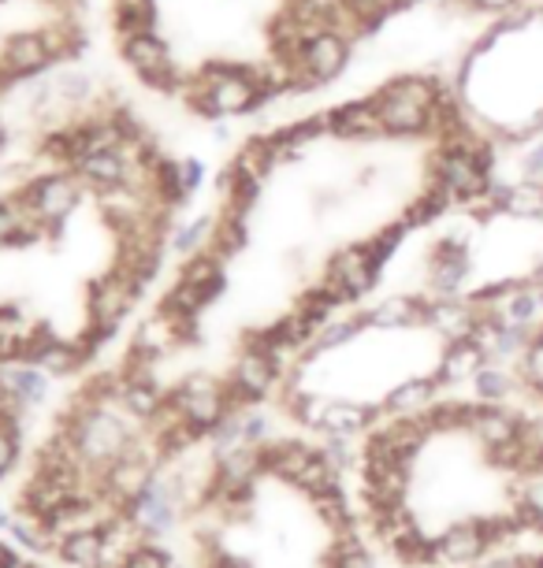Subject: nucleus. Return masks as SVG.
<instances>
[{"mask_svg": "<svg viewBox=\"0 0 543 568\" xmlns=\"http://www.w3.org/2000/svg\"><path fill=\"white\" fill-rule=\"evenodd\" d=\"M201 175L120 79L34 93L0 175V308H30L98 361L168 272Z\"/></svg>", "mask_w": 543, "mask_h": 568, "instance_id": "1", "label": "nucleus"}, {"mask_svg": "<svg viewBox=\"0 0 543 568\" xmlns=\"http://www.w3.org/2000/svg\"><path fill=\"white\" fill-rule=\"evenodd\" d=\"M104 41L101 0H0V104L71 79Z\"/></svg>", "mask_w": 543, "mask_h": 568, "instance_id": "2", "label": "nucleus"}, {"mask_svg": "<svg viewBox=\"0 0 543 568\" xmlns=\"http://www.w3.org/2000/svg\"><path fill=\"white\" fill-rule=\"evenodd\" d=\"M280 379H283V368L261 349H239L228 375H223V383H228V398L235 409L261 405L275 387H280Z\"/></svg>", "mask_w": 543, "mask_h": 568, "instance_id": "3", "label": "nucleus"}, {"mask_svg": "<svg viewBox=\"0 0 543 568\" xmlns=\"http://www.w3.org/2000/svg\"><path fill=\"white\" fill-rule=\"evenodd\" d=\"M316 283H328L343 302H361L365 294H372V286L380 283V267L372 264V256L365 250V242H350L324 261V272Z\"/></svg>", "mask_w": 543, "mask_h": 568, "instance_id": "4", "label": "nucleus"}, {"mask_svg": "<svg viewBox=\"0 0 543 568\" xmlns=\"http://www.w3.org/2000/svg\"><path fill=\"white\" fill-rule=\"evenodd\" d=\"M492 550V535H487V520H457L451 528L429 539V557L424 565L443 568H476L481 557Z\"/></svg>", "mask_w": 543, "mask_h": 568, "instance_id": "5", "label": "nucleus"}, {"mask_svg": "<svg viewBox=\"0 0 543 568\" xmlns=\"http://www.w3.org/2000/svg\"><path fill=\"white\" fill-rule=\"evenodd\" d=\"M525 424H529V416L506 409V405L473 402V413H470V420H465V435H470L476 446H484L492 457H499L503 449H510L525 435Z\"/></svg>", "mask_w": 543, "mask_h": 568, "instance_id": "6", "label": "nucleus"}, {"mask_svg": "<svg viewBox=\"0 0 543 568\" xmlns=\"http://www.w3.org/2000/svg\"><path fill=\"white\" fill-rule=\"evenodd\" d=\"M429 175H432V186L451 190L454 201H470V205L476 197H484L487 182H492L481 168L473 164V156L446 153V149H435V153H432Z\"/></svg>", "mask_w": 543, "mask_h": 568, "instance_id": "7", "label": "nucleus"}, {"mask_svg": "<svg viewBox=\"0 0 543 568\" xmlns=\"http://www.w3.org/2000/svg\"><path fill=\"white\" fill-rule=\"evenodd\" d=\"M372 104H376L383 134L413 138V134L435 131V109H424V104L402 101V98H395V93H388V90L372 93Z\"/></svg>", "mask_w": 543, "mask_h": 568, "instance_id": "8", "label": "nucleus"}, {"mask_svg": "<svg viewBox=\"0 0 543 568\" xmlns=\"http://www.w3.org/2000/svg\"><path fill=\"white\" fill-rule=\"evenodd\" d=\"M476 305L470 297H429L424 302V320L421 327H432L435 335H443L446 342L470 338L476 324Z\"/></svg>", "mask_w": 543, "mask_h": 568, "instance_id": "9", "label": "nucleus"}, {"mask_svg": "<svg viewBox=\"0 0 543 568\" xmlns=\"http://www.w3.org/2000/svg\"><path fill=\"white\" fill-rule=\"evenodd\" d=\"M328 131H332V138H339V142H369V138L383 134V126H380L376 104H372V98H365V101H346L328 112Z\"/></svg>", "mask_w": 543, "mask_h": 568, "instance_id": "10", "label": "nucleus"}, {"mask_svg": "<svg viewBox=\"0 0 543 568\" xmlns=\"http://www.w3.org/2000/svg\"><path fill=\"white\" fill-rule=\"evenodd\" d=\"M440 379L435 375H413V379L399 383V387H391L383 394V413L388 416H424L432 409L435 402H440Z\"/></svg>", "mask_w": 543, "mask_h": 568, "instance_id": "11", "label": "nucleus"}, {"mask_svg": "<svg viewBox=\"0 0 543 568\" xmlns=\"http://www.w3.org/2000/svg\"><path fill=\"white\" fill-rule=\"evenodd\" d=\"M484 364H492V353L484 346H476L473 338H457L446 346L440 368H435V379H440V387H457V383H465V379L473 383Z\"/></svg>", "mask_w": 543, "mask_h": 568, "instance_id": "12", "label": "nucleus"}, {"mask_svg": "<svg viewBox=\"0 0 543 568\" xmlns=\"http://www.w3.org/2000/svg\"><path fill=\"white\" fill-rule=\"evenodd\" d=\"M261 449H264V471L291 487L298 484V476L305 471L309 460L316 457V446L302 443V438H272Z\"/></svg>", "mask_w": 543, "mask_h": 568, "instance_id": "13", "label": "nucleus"}, {"mask_svg": "<svg viewBox=\"0 0 543 568\" xmlns=\"http://www.w3.org/2000/svg\"><path fill=\"white\" fill-rule=\"evenodd\" d=\"M424 320V297L395 294L383 297L380 305H372L365 313V324L376 331H402V327H418Z\"/></svg>", "mask_w": 543, "mask_h": 568, "instance_id": "14", "label": "nucleus"}, {"mask_svg": "<svg viewBox=\"0 0 543 568\" xmlns=\"http://www.w3.org/2000/svg\"><path fill=\"white\" fill-rule=\"evenodd\" d=\"M380 413H383V405H358V402H343V398H328L321 432L324 435H346V438H354V435L365 432V427L376 420Z\"/></svg>", "mask_w": 543, "mask_h": 568, "instance_id": "15", "label": "nucleus"}, {"mask_svg": "<svg viewBox=\"0 0 543 568\" xmlns=\"http://www.w3.org/2000/svg\"><path fill=\"white\" fill-rule=\"evenodd\" d=\"M57 557L71 568H101L104 565V535L101 528L68 531L57 539Z\"/></svg>", "mask_w": 543, "mask_h": 568, "instance_id": "16", "label": "nucleus"}, {"mask_svg": "<svg viewBox=\"0 0 543 568\" xmlns=\"http://www.w3.org/2000/svg\"><path fill=\"white\" fill-rule=\"evenodd\" d=\"M514 513L532 531H543V465L517 471L514 484Z\"/></svg>", "mask_w": 543, "mask_h": 568, "instance_id": "17", "label": "nucleus"}, {"mask_svg": "<svg viewBox=\"0 0 543 568\" xmlns=\"http://www.w3.org/2000/svg\"><path fill=\"white\" fill-rule=\"evenodd\" d=\"M365 327H369L365 324V313H358V316H335L332 324L321 327V335H316L313 346L302 353V361H316V357H324V353H335V349L350 346V342H354Z\"/></svg>", "mask_w": 543, "mask_h": 568, "instance_id": "18", "label": "nucleus"}, {"mask_svg": "<svg viewBox=\"0 0 543 568\" xmlns=\"http://www.w3.org/2000/svg\"><path fill=\"white\" fill-rule=\"evenodd\" d=\"M473 390H476V402L506 405L521 390V375H510L503 364H484V368L476 372V379H473Z\"/></svg>", "mask_w": 543, "mask_h": 568, "instance_id": "19", "label": "nucleus"}, {"mask_svg": "<svg viewBox=\"0 0 543 568\" xmlns=\"http://www.w3.org/2000/svg\"><path fill=\"white\" fill-rule=\"evenodd\" d=\"M30 101V98H27ZM27 101L23 104H0V175L8 171V164L19 153V142H23L27 131Z\"/></svg>", "mask_w": 543, "mask_h": 568, "instance_id": "20", "label": "nucleus"}, {"mask_svg": "<svg viewBox=\"0 0 543 568\" xmlns=\"http://www.w3.org/2000/svg\"><path fill=\"white\" fill-rule=\"evenodd\" d=\"M328 568H380V561L372 557L369 546L361 542V535H354V528H346V531H335Z\"/></svg>", "mask_w": 543, "mask_h": 568, "instance_id": "21", "label": "nucleus"}, {"mask_svg": "<svg viewBox=\"0 0 543 568\" xmlns=\"http://www.w3.org/2000/svg\"><path fill=\"white\" fill-rule=\"evenodd\" d=\"M451 205H454V194L451 190H443V186H429L424 194L413 201L410 205V212H406V227H421V223H432V220H440L443 212H451Z\"/></svg>", "mask_w": 543, "mask_h": 568, "instance_id": "22", "label": "nucleus"}, {"mask_svg": "<svg viewBox=\"0 0 543 568\" xmlns=\"http://www.w3.org/2000/svg\"><path fill=\"white\" fill-rule=\"evenodd\" d=\"M16 535V542H23V550L30 554H46V550H57V539L46 531V524H41L34 513H23L19 509L12 517V528H8Z\"/></svg>", "mask_w": 543, "mask_h": 568, "instance_id": "23", "label": "nucleus"}, {"mask_svg": "<svg viewBox=\"0 0 543 568\" xmlns=\"http://www.w3.org/2000/svg\"><path fill=\"white\" fill-rule=\"evenodd\" d=\"M506 216L514 220H543V182H517L506 197Z\"/></svg>", "mask_w": 543, "mask_h": 568, "instance_id": "24", "label": "nucleus"}, {"mask_svg": "<svg viewBox=\"0 0 543 568\" xmlns=\"http://www.w3.org/2000/svg\"><path fill=\"white\" fill-rule=\"evenodd\" d=\"M532 335H536V331H532V327L503 324V327H499L495 342H492V364H503V361H521V357H525V349L532 346Z\"/></svg>", "mask_w": 543, "mask_h": 568, "instance_id": "25", "label": "nucleus"}, {"mask_svg": "<svg viewBox=\"0 0 543 568\" xmlns=\"http://www.w3.org/2000/svg\"><path fill=\"white\" fill-rule=\"evenodd\" d=\"M540 305H543V297L532 291V286L525 283L521 286V291H514L503 302V308H499V313H503V320L506 324H517V327H532V320L540 316Z\"/></svg>", "mask_w": 543, "mask_h": 568, "instance_id": "26", "label": "nucleus"}, {"mask_svg": "<svg viewBox=\"0 0 543 568\" xmlns=\"http://www.w3.org/2000/svg\"><path fill=\"white\" fill-rule=\"evenodd\" d=\"M406 223H391V227H383L380 234H372V239L365 242V250H369V256H372V264L380 267L383 272V264L391 261V256H395V250L402 245V239H406Z\"/></svg>", "mask_w": 543, "mask_h": 568, "instance_id": "27", "label": "nucleus"}, {"mask_svg": "<svg viewBox=\"0 0 543 568\" xmlns=\"http://www.w3.org/2000/svg\"><path fill=\"white\" fill-rule=\"evenodd\" d=\"M521 383L543 398V327H536V335H532V346L525 349V357H521Z\"/></svg>", "mask_w": 543, "mask_h": 568, "instance_id": "28", "label": "nucleus"}, {"mask_svg": "<svg viewBox=\"0 0 543 568\" xmlns=\"http://www.w3.org/2000/svg\"><path fill=\"white\" fill-rule=\"evenodd\" d=\"M242 443H250V446L272 443V416H269V413H261L258 405L242 409Z\"/></svg>", "mask_w": 543, "mask_h": 568, "instance_id": "29", "label": "nucleus"}, {"mask_svg": "<svg viewBox=\"0 0 543 568\" xmlns=\"http://www.w3.org/2000/svg\"><path fill=\"white\" fill-rule=\"evenodd\" d=\"M123 568H175V557L168 554L157 539H149V542L138 546L131 557H127Z\"/></svg>", "mask_w": 543, "mask_h": 568, "instance_id": "30", "label": "nucleus"}, {"mask_svg": "<svg viewBox=\"0 0 543 568\" xmlns=\"http://www.w3.org/2000/svg\"><path fill=\"white\" fill-rule=\"evenodd\" d=\"M321 454L332 460V465L339 471H350L358 465V454H354V446H350V438L346 435H324V443H321Z\"/></svg>", "mask_w": 543, "mask_h": 568, "instance_id": "31", "label": "nucleus"}, {"mask_svg": "<svg viewBox=\"0 0 543 568\" xmlns=\"http://www.w3.org/2000/svg\"><path fill=\"white\" fill-rule=\"evenodd\" d=\"M16 460H19V438L0 435V479H4L8 471L16 468Z\"/></svg>", "mask_w": 543, "mask_h": 568, "instance_id": "32", "label": "nucleus"}, {"mask_svg": "<svg viewBox=\"0 0 543 568\" xmlns=\"http://www.w3.org/2000/svg\"><path fill=\"white\" fill-rule=\"evenodd\" d=\"M521 171H525V179H532V182L543 179V145H532L529 149V156L521 160Z\"/></svg>", "mask_w": 543, "mask_h": 568, "instance_id": "33", "label": "nucleus"}, {"mask_svg": "<svg viewBox=\"0 0 543 568\" xmlns=\"http://www.w3.org/2000/svg\"><path fill=\"white\" fill-rule=\"evenodd\" d=\"M476 568H532V557H495V561H481Z\"/></svg>", "mask_w": 543, "mask_h": 568, "instance_id": "34", "label": "nucleus"}, {"mask_svg": "<svg viewBox=\"0 0 543 568\" xmlns=\"http://www.w3.org/2000/svg\"><path fill=\"white\" fill-rule=\"evenodd\" d=\"M473 8H487V12H506L510 4H517V0H470Z\"/></svg>", "mask_w": 543, "mask_h": 568, "instance_id": "35", "label": "nucleus"}, {"mask_svg": "<svg viewBox=\"0 0 543 568\" xmlns=\"http://www.w3.org/2000/svg\"><path fill=\"white\" fill-rule=\"evenodd\" d=\"M0 568H38V565H34V561H27L23 554H16V550H12V554H8V561L0 565Z\"/></svg>", "mask_w": 543, "mask_h": 568, "instance_id": "36", "label": "nucleus"}, {"mask_svg": "<svg viewBox=\"0 0 543 568\" xmlns=\"http://www.w3.org/2000/svg\"><path fill=\"white\" fill-rule=\"evenodd\" d=\"M529 286H532V291H536V294L543 297V264L536 267V272L529 275Z\"/></svg>", "mask_w": 543, "mask_h": 568, "instance_id": "37", "label": "nucleus"}, {"mask_svg": "<svg viewBox=\"0 0 543 568\" xmlns=\"http://www.w3.org/2000/svg\"><path fill=\"white\" fill-rule=\"evenodd\" d=\"M4 528H12V513L0 506V531H4Z\"/></svg>", "mask_w": 543, "mask_h": 568, "instance_id": "38", "label": "nucleus"}, {"mask_svg": "<svg viewBox=\"0 0 543 568\" xmlns=\"http://www.w3.org/2000/svg\"><path fill=\"white\" fill-rule=\"evenodd\" d=\"M532 568H543V554H536V557H532Z\"/></svg>", "mask_w": 543, "mask_h": 568, "instance_id": "39", "label": "nucleus"}]
</instances>
